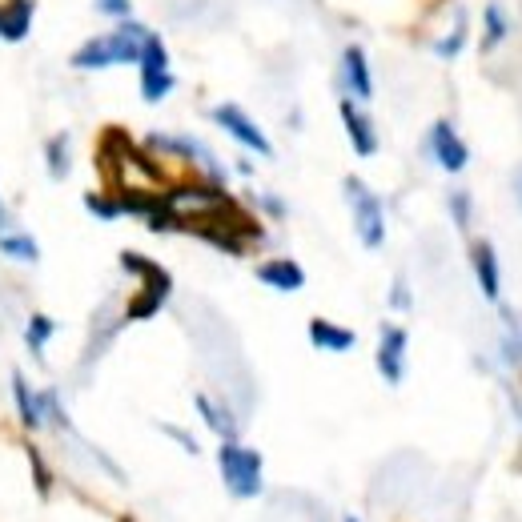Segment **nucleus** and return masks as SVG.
Masks as SVG:
<instances>
[{"instance_id": "nucleus-1", "label": "nucleus", "mask_w": 522, "mask_h": 522, "mask_svg": "<svg viewBox=\"0 0 522 522\" xmlns=\"http://www.w3.org/2000/svg\"><path fill=\"white\" fill-rule=\"evenodd\" d=\"M153 29L141 25L137 17L129 21H117V29L101 33V37H89L73 57L69 65L81 69V73H101V69H117V65H137L141 61V45Z\"/></svg>"}, {"instance_id": "nucleus-2", "label": "nucleus", "mask_w": 522, "mask_h": 522, "mask_svg": "<svg viewBox=\"0 0 522 522\" xmlns=\"http://www.w3.org/2000/svg\"><path fill=\"white\" fill-rule=\"evenodd\" d=\"M121 270L141 282V290H137V294L129 298V306H125V322H149V318H157V314L165 310L169 294H173L169 270L157 266L153 257L137 253V249H125V253H121Z\"/></svg>"}, {"instance_id": "nucleus-3", "label": "nucleus", "mask_w": 522, "mask_h": 522, "mask_svg": "<svg viewBox=\"0 0 522 522\" xmlns=\"http://www.w3.org/2000/svg\"><path fill=\"white\" fill-rule=\"evenodd\" d=\"M217 474H221L229 498H237V502L261 498V490H266V458H261V450H253L245 442H221L217 446Z\"/></svg>"}, {"instance_id": "nucleus-4", "label": "nucleus", "mask_w": 522, "mask_h": 522, "mask_svg": "<svg viewBox=\"0 0 522 522\" xmlns=\"http://www.w3.org/2000/svg\"><path fill=\"white\" fill-rule=\"evenodd\" d=\"M145 149L201 169V177L213 181V185H225V177H229L225 165H221V157H217L205 141H197V137H185V133H149V137H145Z\"/></svg>"}, {"instance_id": "nucleus-5", "label": "nucleus", "mask_w": 522, "mask_h": 522, "mask_svg": "<svg viewBox=\"0 0 522 522\" xmlns=\"http://www.w3.org/2000/svg\"><path fill=\"white\" fill-rule=\"evenodd\" d=\"M342 193L350 201V213H354V233L366 249H382L386 245V205L382 197L362 181V177H346L342 181Z\"/></svg>"}, {"instance_id": "nucleus-6", "label": "nucleus", "mask_w": 522, "mask_h": 522, "mask_svg": "<svg viewBox=\"0 0 522 522\" xmlns=\"http://www.w3.org/2000/svg\"><path fill=\"white\" fill-rule=\"evenodd\" d=\"M137 69H141L137 89H141V101H145V105H161V101L177 89V77H173V69H169V49H165V41H161L157 33L145 37Z\"/></svg>"}, {"instance_id": "nucleus-7", "label": "nucleus", "mask_w": 522, "mask_h": 522, "mask_svg": "<svg viewBox=\"0 0 522 522\" xmlns=\"http://www.w3.org/2000/svg\"><path fill=\"white\" fill-rule=\"evenodd\" d=\"M209 117H213V125H217L221 133H229L241 149H249V153H257V157H274V141L266 137V129H261V125H257L241 105L225 101V105L209 109Z\"/></svg>"}, {"instance_id": "nucleus-8", "label": "nucleus", "mask_w": 522, "mask_h": 522, "mask_svg": "<svg viewBox=\"0 0 522 522\" xmlns=\"http://www.w3.org/2000/svg\"><path fill=\"white\" fill-rule=\"evenodd\" d=\"M426 153H430V161H434L442 173H450V177L466 173V165H470V145L462 141V133L454 129L450 117H438V121L430 125V133H426Z\"/></svg>"}, {"instance_id": "nucleus-9", "label": "nucleus", "mask_w": 522, "mask_h": 522, "mask_svg": "<svg viewBox=\"0 0 522 522\" xmlns=\"http://www.w3.org/2000/svg\"><path fill=\"white\" fill-rule=\"evenodd\" d=\"M406 354H410V334L398 322H382L374 366H378V374H382L386 386H402L406 382Z\"/></svg>"}, {"instance_id": "nucleus-10", "label": "nucleus", "mask_w": 522, "mask_h": 522, "mask_svg": "<svg viewBox=\"0 0 522 522\" xmlns=\"http://www.w3.org/2000/svg\"><path fill=\"white\" fill-rule=\"evenodd\" d=\"M338 85H342V97H354L358 105H366L374 97V69H370V57H366L362 45H346L342 49Z\"/></svg>"}, {"instance_id": "nucleus-11", "label": "nucleus", "mask_w": 522, "mask_h": 522, "mask_svg": "<svg viewBox=\"0 0 522 522\" xmlns=\"http://www.w3.org/2000/svg\"><path fill=\"white\" fill-rule=\"evenodd\" d=\"M470 270H474V282H478L482 298L498 302L502 298V261H498V249L486 237L470 241Z\"/></svg>"}, {"instance_id": "nucleus-12", "label": "nucleus", "mask_w": 522, "mask_h": 522, "mask_svg": "<svg viewBox=\"0 0 522 522\" xmlns=\"http://www.w3.org/2000/svg\"><path fill=\"white\" fill-rule=\"evenodd\" d=\"M338 113H342V125H346V137L354 145L358 157H374L378 153V125L374 117L354 101V97H342L338 101Z\"/></svg>"}, {"instance_id": "nucleus-13", "label": "nucleus", "mask_w": 522, "mask_h": 522, "mask_svg": "<svg viewBox=\"0 0 522 522\" xmlns=\"http://www.w3.org/2000/svg\"><path fill=\"white\" fill-rule=\"evenodd\" d=\"M253 278H257L261 286L278 290V294H298V290H306V270L298 266L294 257H266V261H261V266L253 270Z\"/></svg>"}, {"instance_id": "nucleus-14", "label": "nucleus", "mask_w": 522, "mask_h": 522, "mask_svg": "<svg viewBox=\"0 0 522 522\" xmlns=\"http://www.w3.org/2000/svg\"><path fill=\"white\" fill-rule=\"evenodd\" d=\"M193 406H197V414H201V422L221 438V442H241V422H237V410H229V402H221V398H213V394H197L193 398Z\"/></svg>"}, {"instance_id": "nucleus-15", "label": "nucleus", "mask_w": 522, "mask_h": 522, "mask_svg": "<svg viewBox=\"0 0 522 522\" xmlns=\"http://www.w3.org/2000/svg\"><path fill=\"white\" fill-rule=\"evenodd\" d=\"M33 13H37V0H5L0 5V41L21 45L33 33Z\"/></svg>"}, {"instance_id": "nucleus-16", "label": "nucleus", "mask_w": 522, "mask_h": 522, "mask_svg": "<svg viewBox=\"0 0 522 522\" xmlns=\"http://www.w3.org/2000/svg\"><path fill=\"white\" fill-rule=\"evenodd\" d=\"M306 334H310V346H314V350H326V354H350V350L358 346V334H354L350 326L330 322V318H310Z\"/></svg>"}, {"instance_id": "nucleus-17", "label": "nucleus", "mask_w": 522, "mask_h": 522, "mask_svg": "<svg viewBox=\"0 0 522 522\" xmlns=\"http://www.w3.org/2000/svg\"><path fill=\"white\" fill-rule=\"evenodd\" d=\"M13 406H17V418H21V426L29 430V434H37V430H45V418H41V402H37V390L29 386V378L21 374V370H13Z\"/></svg>"}, {"instance_id": "nucleus-18", "label": "nucleus", "mask_w": 522, "mask_h": 522, "mask_svg": "<svg viewBox=\"0 0 522 522\" xmlns=\"http://www.w3.org/2000/svg\"><path fill=\"white\" fill-rule=\"evenodd\" d=\"M45 169L53 181H65L73 173V137L69 133H57L45 141Z\"/></svg>"}, {"instance_id": "nucleus-19", "label": "nucleus", "mask_w": 522, "mask_h": 522, "mask_svg": "<svg viewBox=\"0 0 522 522\" xmlns=\"http://www.w3.org/2000/svg\"><path fill=\"white\" fill-rule=\"evenodd\" d=\"M37 402H41V418H45V430H57V434H73V418H69V410H65V398L53 390V386H45V390H37Z\"/></svg>"}, {"instance_id": "nucleus-20", "label": "nucleus", "mask_w": 522, "mask_h": 522, "mask_svg": "<svg viewBox=\"0 0 522 522\" xmlns=\"http://www.w3.org/2000/svg\"><path fill=\"white\" fill-rule=\"evenodd\" d=\"M0 253L13 257V261H25V266H37V261H41V245H37V237L25 233V229L0 233Z\"/></svg>"}, {"instance_id": "nucleus-21", "label": "nucleus", "mask_w": 522, "mask_h": 522, "mask_svg": "<svg viewBox=\"0 0 522 522\" xmlns=\"http://www.w3.org/2000/svg\"><path fill=\"white\" fill-rule=\"evenodd\" d=\"M53 334H57V322H53L49 314H33V318H29V326H25V346H29V354H33L37 362H45V346L53 342Z\"/></svg>"}, {"instance_id": "nucleus-22", "label": "nucleus", "mask_w": 522, "mask_h": 522, "mask_svg": "<svg viewBox=\"0 0 522 522\" xmlns=\"http://www.w3.org/2000/svg\"><path fill=\"white\" fill-rule=\"evenodd\" d=\"M506 33H510V21H506L502 5H486V9H482V49L494 53V49L506 41Z\"/></svg>"}, {"instance_id": "nucleus-23", "label": "nucleus", "mask_w": 522, "mask_h": 522, "mask_svg": "<svg viewBox=\"0 0 522 522\" xmlns=\"http://www.w3.org/2000/svg\"><path fill=\"white\" fill-rule=\"evenodd\" d=\"M85 209H89L97 221H117V217H125V209H121V197H117L113 189L85 193Z\"/></svg>"}, {"instance_id": "nucleus-24", "label": "nucleus", "mask_w": 522, "mask_h": 522, "mask_svg": "<svg viewBox=\"0 0 522 522\" xmlns=\"http://www.w3.org/2000/svg\"><path fill=\"white\" fill-rule=\"evenodd\" d=\"M466 37H470V25H466V13H458V17H454V29H450L446 37H438L434 53H438L442 61H454V57L466 49Z\"/></svg>"}, {"instance_id": "nucleus-25", "label": "nucleus", "mask_w": 522, "mask_h": 522, "mask_svg": "<svg viewBox=\"0 0 522 522\" xmlns=\"http://www.w3.org/2000/svg\"><path fill=\"white\" fill-rule=\"evenodd\" d=\"M446 209H450L454 225L466 233V229H470V217H474V197H470L466 189H450V193H446Z\"/></svg>"}, {"instance_id": "nucleus-26", "label": "nucleus", "mask_w": 522, "mask_h": 522, "mask_svg": "<svg viewBox=\"0 0 522 522\" xmlns=\"http://www.w3.org/2000/svg\"><path fill=\"white\" fill-rule=\"evenodd\" d=\"M390 310H398V314H410V310H414V290H410V278H406V274H398V278L390 282Z\"/></svg>"}, {"instance_id": "nucleus-27", "label": "nucleus", "mask_w": 522, "mask_h": 522, "mask_svg": "<svg viewBox=\"0 0 522 522\" xmlns=\"http://www.w3.org/2000/svg\"><path fill=\"white\" fill-rule=\"evenodd\" d=\"M29 462H33V482H37V494H41V498H49V494H53V470H49V462L41 458V450H37V446H29Z\"/></svg>"}, {"instance_id": "nucleus-28", "label": "nucleus", "mask_w": 522, "mask_h": 522, "mask_svg": "<svg viewBox=\"0 0 522 522\" xmlns=\"http://www.w3.org/2000/svg\"><path fill=\"white\" fill-rule=\"evenodd\" d=\"M93 9L105 21H129L133 17V0H93Z\"/></svg>"}, {"instance_id": "nucleus-29", "label": "nucleus", "mask_w": 522, "mask_h": 522, "mask_svg": "<svg viewBox=\"0 0 522 522\" xmlns=\"http://www.w3.org/2000/svg\"><path fill=\"white\" fill-rule=\"evenodd\" d=\"M257 209L266 213L270 221H286V217H290V205H286L278 193H257Z\"/></svg>"}, {"instance_id": "nucleus-30", "label": "nucleus", "mask_w": 522, "mask_h": 522, "mask_svg": "<svg viewBox=\"0 0 522 522\" xmlns=\"http://www.w3.org/2000/svg\"><path fill=\"white\" fill-rule=\"evenodd\" d=\"M161 434H165V438H173V442H177V446H181L185 454H201V442H197V438H193V434H189L185 426H173V422H161Z\"/></svg>"}, {"instance_id": "nucleus-31", "label": "nucleus", "mask_w": 522, "mask_h": 522, "mask_svg": "<svg viewBox=\"0 0 522 522\" xmlns=\"http://www.w3.org/2000/svg\"><path fill=\"white\" fill-rule=\"evenodd\" d=\"M510 189H514V201H518V209H522V165H518V173H514Z\"/></svg>"}, {"instance_id": "nucleus-32", "label": "nucleus", "mask_w": 522, "mask_h": 522, "mask_svg": "<svg viewBox=\"0 0 522 522\" xmlns=\"http://www.w3.org/2000/svg\"><path fill=\"white\" fill-rule=\"evenodd\" d=\"M13 229V213L5 209V205H0V233H9Z\"/></svg>"}, {"instance_id": "nucleus-33", "label": "nucleus", "mask_w": 522, "mask_h": 522, "mask_svg": "<svg viewBox=\"0 0 522 522\" xmlns=\"http://www.w3.org/2000/svg\"><path fill=\"white\" fill-rule=\"evenodd\" d=\"M237 173H241V177H253V161L241 157V161H237Z\"/></svg>"}, {"instance_id": "nucleus-34", "label": "nucleus", "mask_w": 522, "mask_h": 522, "mask_svg": "<svg viewBox=\"0 0 522 522\" xmlns=\"http://www.w3.org/2000/svg\"><path fill=\"white\" fill-rule=\"evenodd\" d=\"M342 522H362V518L358 514H342Z\"/></svg>"}]
</instances>
